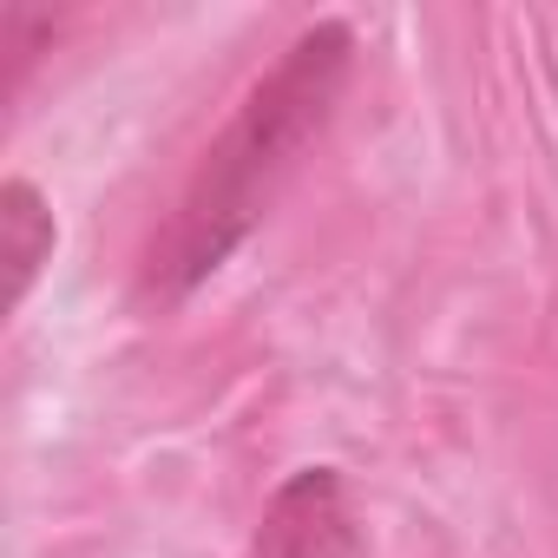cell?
<instances>
[{"label": "cell", "instance_id": "obj_1", "mask_svg": "<svg viewBox=\"0 0 558 558\" xmlns=\"http://www.w3.org/2000/svg\"><path fill=\"white\" fill-rule=\"evenodd\" d=\"M355 80V27L342 14L310 21L276 66L243 93L230 125L204 145L191 184L178 191L171 217L151 230L145 263H138V290L151 303H184L197 296L210 276L263 230L276 197L290 191L303 158L323 145L342 93Z\"/></svg>", "mask_w": 558, "mask_h": 558}, {"label": "cell", "instance_id": "obj_2", "mask_svg": "<svg viewBox=\"0 0 558 558\" xmlns=\"http://www.w3.org/2000/svg\"><path fill=\"white\" fill-rule=\"evenodd\" d=\"M256 558H362V519L342 466H296L256 519Z\"/></svg>", "mask_w": 558, "mask_h": 558}, {"label": "cell", "instance_id": "obj_3", "mask_svg": "<svg viewBox=\"0 0 558 558\" xmlns=\"http://www.w3.org/2000/svg\"><path fill=\"white\" fill-rule=\"evenodd\" d=\"M53 243H60V223H53V204L40 197L34 178H8L0 184V263H8V316L34 296L40 269L53 263Z\"/></svg>", "mask_w": 558, "mask_h": 558}]
</instances>
